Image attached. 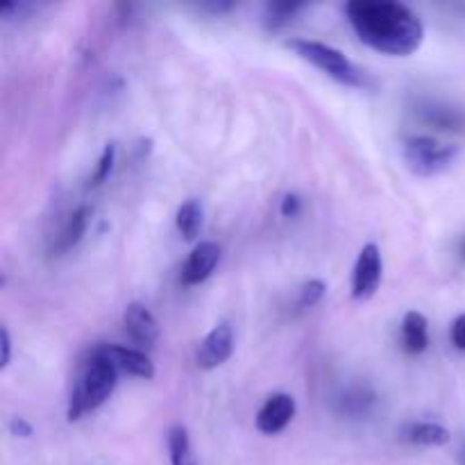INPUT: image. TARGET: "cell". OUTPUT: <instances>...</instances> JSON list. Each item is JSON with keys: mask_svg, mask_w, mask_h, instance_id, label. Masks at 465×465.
<instances>
[{"mask_svg": "<svg viewBox=\"0 0 465 465\" xmlns=\"http://www.w3.org/2000/svg\"><path fill=\"white\" fill-rule=\"evenodd\" d=\"M350 25L372 50L391 57H409L425 39V25L411 7L391 0H352L345 5Z\"/></svg>", "mask_w": 465, "mask_h": 465, "instance_id": "obj_1", "label": "cell"}, {"mask_svg": "<svg viewBox=\"0 0 465 465\" xmlns=\"http://www.w3.org/2000/svg\"><path fill=\"white\" fill-rule=\"evenodd\" d=\"M118 381V368L104 352V345L91 352L89 361L82 368V375L73 389L71 400H68V420H80L84 413L103 407L112 398Z\"/></svg>", "mask_w": 465, "mask_h": 465, "instance_id": "obj_2", "label": "cell"}, {"mask_svg": "<svg viewBox=\"0 0 465 465\" xmlns=\"http://www.w3.org/2000/svg\"><path fill=\"white\" fill-rule=\"evenodd\" d=\"M291 50L300 54L302 59H307L309 64H313L316 68H321L322 73H327L330 77H334L336 82L348 86H363L366 84V75L341 53L339 48L330 44H321V41L312 39H291L286 41Z\"/></svg>", "mask_w": 465, "mask_h": 465, "instance_id": "obj_3", "label": "cell"}, {"mask_svg": "<svg viewBox=\"0 0 465 465\" xmlns=\"http://www.w3.org/2000/svg\"><path fill=\"white\" fill-rule=\"evenodd\" d=\"M459 148L440 143L434 136H407L402 143V157L416 175L434 177L448 171L457 159Z\"/></svg>", "mask_w": 465, "mask_h": 465, "instance_id": "obj_4", "label": "cell"}, {"mask_svg": "<svg viewBox=\"0 0 465 465\" xmlns=\"http://www.w3.org/2000/svg\"><path fill=\"white\" fill-rule=\"evenodd\" d=\"M381 272H384V263H381V252L375 243L363 245L359 252L357 263H354L352 272V295L357 300H368L377 293L381 284Z\"/></svg>", "mask_w": 465, "mask_h": 465, "instance_id": "obj_5", "label": "cell"}, {"mask_svg": "<svg viewBox=\"0 0 465 465\" xmlns=\"http://www.w3.org/2000/svg\"><path fill=\"white\" fill-rule=\"evenodd\" d=\"M232 352H234V331L227 322H221L200 343L198 352H195V363L203 371H213V368L223 366L232 357Z\"/></svg>", "mask_w": 465, "mask_h": 465, "instance_id": "obj_6", "label": "cell"}, {"mask_svg": "<svg viewBox=\"0 0 465 465\" xmlns=\"http://www.w3.org/2000/svg\"><path fill=\"white\" fill-rule=\"evenodd\" d=\"M295 418V400L289 393H275L263 402L257 413V430L266 436H275L289 427Z\"/></svg>", "mask_w": 465, "mask_h": 465, "instance_id": "obj_7", "label": "cell"}, {"mask_svg": "<svg viewBox=\"0 0 465 465\" xmlns=\"http://www.w3.org/2000/svg\"><path fill=\"white\" fill-rule=\"evenodd\" d=\"M123 325H125V331L130 334V339L134 341V343L145 345V348H153V345L157 343L159 322L145 304H127L125 312H123Z\"/></svg>", "mask_w": 465, "mask_h": 465, "instance_id": "obj_8", "label": "cell"}, {"mask_svg": "<svg viewBox=\"0 0 465 465\" xmlns=\"http://www.w3.org/2000/svg\"><path fill=\"white\" fill-rule=\"evenodd\" d=\"M218 259H221V245L213 243V241H203L193 248V252L189 254L184 263V271H182V282L186 286L203 284L209 275L213 272V268L218 266Z\"/></svg>", "mask_w": 465, "mask_h": 465, "instance_id": "obj_9", "label": "cell"}, {"mask_svg": "<svg viewBox=\"0 0 465 465\" xmlns=\"http://www.w3.org/2000/svg\"><path fill=\"white\" fill-rule=\"evenodd\" d=\"M104 352L109 354L118 372L139 377V380H153L154 377V363L141 350L125 348V345H104Z\"/></svg>", "mask_w": 465, "mask_h": 465, "instance_id": "obj_10", "label": "cell"}, {"mask_svg": "<svg viewBox=\"0 0 465 465\" xmlns=\"http://www.w3.org/2000/svg\"><path fill=\"white\" fill-rule=\"evenodd\" d=\"M402 343L411 354L425 352L430 345V325L420 312H409L402 321Z\"/></svg>", "mask_w": 465, "mask_h": 465, "instance_id": "obj_11", "label": "cell"}, {"mask_svg": "<svg viewBox=\"0 0 465 465\" xmlns=\"http://www.w3.org/2000/svg\"><path fill=\"white\" fill-rule=\"evenodd\" d=\"M407 439L413 445H427V448H440V445L450 443V430L448 427L439 425V422H416L409 427Z\"/></svg>", "mask_w": 465, "mask_h": 465, "instance_id": "obj_12", "label": "cell"}, {"mask_svg": "<svg viewBox=\"0 0 465 465\" xmlns=\"http://www.w3.org/2000/svg\"><path fill=\"white\" fill-rule=\"evenodd\" d=\"M175 223L184 241H193L203 230V204L193 198L182 203L180 209H177Z\"/></svg>", "mask_w": 465, "mask_h": 465, "instance_id": "obj_13", "label": "cell"}, {"mask_svg": "<svg viewBox=\"0 0 465 465\" xmlns=\"http://www.w3.org/2000/svg\"><path fill=\"white\" fill-rule=\"evenodd\" d=\"M89 218H91V209L89 207H80L73 212V216L68 218L66 230L62 234V248L68 250L73 245L80 243V239L84 236L86 227H89Z\"/></svg>", "mask_w": 465, "mask_h": 465, "instance_id": "obj_14", "label": "cell"}, {"mask_svg": "<svg viewBox=\"0 0 465 465\" xmlns=\"http://www.w3.org/2000/svg\"><path fill=\"white\" fill-rule=\"evenodd\" d=\"M191 440L189 431L184 425H173L168 431V454H171L173 465H184L186 457H189Z\"/></svg>", "mask_w": 465, "mask_h": 465, "instance_id": "obj_15", "label": "cell"}, {"mask_svg": "<svg viewBox=\"0 0 465 465\" xmlns=\"http://www.w3.org/2000/svg\"><path fill=\"white\" fill-rule=\"evenodd\" d=\"M302 3H271L266 5V23L271 27H280L289 23L302 9Z\"/></svg>", "mask_w": 465, "mask_h": 465, "instance_id": "obj_16", "label": "cell"}, {"mask_svg": "<svg viewBox=\"0 0 465 465\" xmlns=\"http://www.w3.org/2000/svg\"><path fill=\"white\" fill-rule=\"evenodd\" d=\"M114 162H116V145H114V143H107V145H104L103 154H100L98 166H95L94 177H91V184H94V186L103 184V182L107 180V177H109V173H112Z\"/></svg>", "mask_w": 465, "mask_h": 465, "instance_id": "obj_17", "label": "cell"}, {"mask_svg": "<svg viewBox=\"0 0 465 465\" xmlns=\"http://www.w3.org/2000/svg\"><path fill=\"white\" fill-rule=\"evenodd\" d=\"M325 291H327L325 282H322V280H309L307 284H304L302 289H300L298 304L302 309L316 307V304L322 300V295H325Z\"/></svg>", "mask_w": 465, "mask_h": 465, "instance_id": "obj_18", "label": "cell"}, {"mask_svg": "<svg viewBox=\"0 0 465 465\" xmlns=\"http://www.w3.org/2000/svg\"><path fill=\"white\" fill-rule=\"evenodd\" d=\"M300 209H302V200H300L295 193L286 195V198L282 200V216H284V218L298 216Z\"/></svg>", "mask_w": 465, "mask_h": 465, "instance_id": "obj_19", "label": "cell"}, {"mask_svg": "<svg viewBox=\"0 0 465 465\" xmlns=\"http://www.w3.org/2000/svg\"><path fill=\"white\" fill-rule=\"evenodd\" d=\"M452 343L454 348L461 350V352H465V313H461V316L454 321L452 325Z\"/></svg>", "mask_w": 465, "mask_h": 465, "instance_id": "obj_20", "label": "cell"}, {"mask_svg": "<svg viewBox=\"0 0 465 465\" xmlns=\"http://www.w3.org/2000/svg\"><path fill=\"white\" fill-rule=\"evenodd\" d=\"M0 350H3V359H0V368H7L9 361H12V339H9V330L3 327L0 330Z\"/></svg>", "mask_w": 465, "mask_h": 465, "instance_id": "obj_21", "label": "cell"}, {"mask_svg": "<svg viewBox=\"0 0 465 465\" xmlns=\"http://www.w3.org/2000/svg\"><path fill=\"white\" fill-rule=\"evenodd\" d=\"M9 431H12L14 436H18V439H30L32 436V425L27 420H23V418H14L12 425H9Z\"/></svg>", "mask_w": 465, "mask_h": 465, "instance_id": "obj_22", "label": "cell"}, {"mask_svg": "<svg viewBox=\"0 0 465 465\" xmlns=\"http://www.w3.org/2000/svg\"><path fill=\"white\" fill-rule=\"evenodd\" d=\"M463 257H465V243H463Z\"/></svg>", "mask_w": 465, "mask_h": 465, "instance_id": "obj_23", "label": "cell"}]
</instances>
